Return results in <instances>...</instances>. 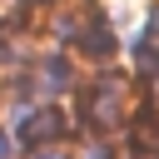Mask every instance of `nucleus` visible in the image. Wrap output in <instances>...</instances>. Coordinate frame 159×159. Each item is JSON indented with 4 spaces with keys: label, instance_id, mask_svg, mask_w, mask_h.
I'll return each instance as SVG.
<instances>
[]
</instances>
